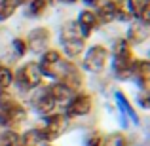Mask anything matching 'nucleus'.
<instances>
[{
  "label": "nucleus",
  "instance_id": "21",
  "mask_svg": "<svg viewBox=\"0 0 150 146\" xmlns=\"http://www.w3.org/2000/svg\"><path fill=\"white\" fill-rule=\"evenodd\" d=\"M103 146H129V142L122 133H112L110 137H106V140L103 142Z\"/></svg>",
  "mask_w": 150,
  "mask_h": 146
},
{
  "label": "nucleus",
  "instance_id": "6",
  "mask_svg": "<svg viewBox=\"0 0 150 146\" xmlns=\"http://www.w3.org/2000/svg\"><path fill=\"white\" fill-rule=\"evenodd\" d=\"M63 129H65V116H61V114H51V116L46 118L44 127L36 129V133H38V137H40V140H53L63 133Z\"/></svg>",
  "mask_w": 150,
  "mask_h": 146
},
{
  "label": "nucleus",
  "instance_id": "18",
  "mask_svg": "<svg viewBox=\"0 0 150 146\" xmlns=\"http://www.w3.org/2000/svg\"><path fill=\"white\" fill-rule=\"evenodd\" d=\"M148 36V27L146 25H141V27H131L129 29V40L135 42V44H141V42H144Z\"/></svg>",
  "mask_w": 150,
  "mask_h": 146
},
{
  "label": "nucleus",
  "instance_id": "8",
  "mask_svg": "<svg viewBox=\"0 0 150 146\" xmlns=\"http://www.w3.org/2000/svg\"><path fill=\"white\" fill-rule=\"evenodd\" d=\"M91 110V97L89 95H76L67 104V116H86Z\"/></svg>",
  "mask_w": 150,
  "mask_h": 146
},
{
  "label": "nucleus",
  "instance_id": "7",
  "mask_svg": "<svg viewBox=\"0 0 150 146\" xmlns=\"http://www.w3.org/2000/svg\"><path fill=\"white\" fill-rule=\"evenodd\" d=\"M106 57H108V53L103 46H93L84 59V66L91 72H101L106 65Z\"/></svg>",
  "mask_w": 150,
  "mask_h": 146
},
{
  "label": "nucleus",
  "instance_id": "9",
  "mask_svg": "<svg viewBox=\"0 0 150 146\" xmlns=\"http://www.w3.org/2000/svg\"><path fill=\"white\" fill-rule=\"evenodd\" d=\"M48 40H50V32L48 29H34L33 32L29 34V48L36 53H42L48 46Z\"/></svg>",
  "mask_w": 150,
  "mask_h": 146
},
{
  "label": "nucleus",
  "instance_id": "26",
  "mask_svg": "<svg viewBox=\"0 0 150 146\" xmlns=\"http://www.w3.org/2000/svg\"><path fill=\"white\" fill-rule=\"evenodd\" d=\"M86 4H97V0H84Z\"/></svg>",
  "mask_w": 150,
  "mask_h": 146
},
{
  "label": "nucleus",
  "instance_id": "23",
  "mask_svg": "<svg viewBox=\"0 0 150 146\" xmlns=\"http://www.w3.org/2000/svg\"><path fill=\"white\" fill-rule=\"evenodd\" d=\"M116 99H118V102H120V108H124V110H125V114H127L131 120H135V121H137V116H135V112H133L131 104L127 102V99L122 95V93H116Z\"/></svg>",
  "mask_w": 150,
  "mask_h": 146
},
{
  "label": "nucleus",
  "instance_id": "15",
  "mask_svg": "<svg viewBox=\"0 0 150 146\" xmlns=\"http://www.w3.org/2000/svg\"><path fill=\"white\" fill-rule=\"evenodd\" d=\"M133 74L137 76V80H139L141 87L146 91L148 89V74H150V66L146 61H139L135 63V66H133Z\"/></svg>",
  "mask_w": 150,
  "mask_h": 146
},
{
  "label": "nucleus",
  "instance_id": "22",
  "mask_svg": "<svg viewBox=\"0 0 150 146\" xmlns=\"http://www.w3.org/2000/svg\"><path fill=\"white\" fill-rule=\"evenodd\" d=\"M11 80H13V76H11L10 68H6V66L0 65V91H4V89L11 84Z\"/></svg>",
  "mask_w": 150,
  "mask_h": 146
},
{
  "label": "nucleus",
  "instance_id": "20",
  "mask_svg": "<svg viewBox=\"0 0 150 146\" xmlns=\"http://www.w3.org/2000/svg\"><path fill=\"white\" fill-rule=\"evenodd\" d=\"M0 146H21V137L15 131H6L0 137Z\"/></svg>",
  "mask_w": 150,
  "mask_h": 146
},
{
  "label": "nucleus",
  "instance_id": "10",
  "mask_svg": "<svg viewBox=\"0 0 150 146\" xmlns=\"http://www.w3.org/2000/svg\"><path fill=\"white\" fill-rule=\"evenodd\" d=\"M95 17H97V21H103V23L114 21V19L118 17V15H116V4H114V0H103V2H99L97 11H95Z\"/></svg>",
  "mask_w": 150,
  "mask_h": 146
},
{
  "label": "nucleus",
  "instance_id": "3",
  "mask_svg": "<svg viewBox=\"0 0 150 146\" xmlns=\"http://www.w3.org/2000/svg\"><path fill=\"white\" fill-rule=\"evenodd\" d=\"M61 44L65 48L69 57H76L82 49H84V36H82L80 29L74 21H69L63 25L61 29Z\"/></svg>",
  "mask_w": 150,
  "mask_h": 146
},
{
  "label": "nucleus",
  "instance_id": "25",
  "mask_svg": "<svg viewBox=\"0 0 150 146\" xmlns=\"http://www.w3.org/2000/svg\"><path fill=\"white\" fill-rule=\"evenodd\" d=\"M88 146H101V137L93 135L91 139H88Z\"/></svg>",
  "mask_w": 150,
  "mask_h": 146
},
{
  "label": "nucleus",
  "instance_id": "1",
  "mask_svg": "<svg viewBox=\"0 0 150 146\" xmlns=\"http://www.w3.org/2000/svg\"><path fill=\"white\" fill-rule=\"evenodd\" d=\"M38 66H40L42 74L57 78V80H61V84H65L67 87H70V89L78 87L80 82H82V76H80V72H78V68L72 63L65 61L57 51H48V53L42 57V63Z\"/></svg>",
  "mask_w": 150,
  "mask_h": 146
},
{
  "label": "nucleus",
  "instance_id": "4",
  "mask_svg": "<svg viewBox=\"0 0 150 146\" xmlns=\"http://www.w3.org/2000/svg\"><path fill=\"white\" fill-rule=\"evenodd\" d=\"M25 120V110L19 102H15L10 95L0 91V121L4 125H17Z\"/></svg>",
  "mask_w": 150,
  "mask_h": 146
},
{
  "label": "nucleus",
  "instance_id": "5",
  "mask_svg": "<svg viewBox=\"0 0 150 146\" xmlns=\"http://www.w3.org/2000/svg\"><path fill=\"white\" fill-rule=\"evenodd\" d=\"M15 80H17L19 87L25 89V91L36 87V85L40 84V80H42L40 66H38L36 63H27V65H23L21 68L17 70V76H15Z\"/></svg>",
  "mask_w": 150,
  "mask_h": 146
},
{
  "label": "nucleus",
  "instance_id": "28",
  "mask_svg": "<svg viewBox=\"0 0 150 146\" xmlns=\"http://www.w3.org/2000/svg\"><path fill=\"white\" fill-rule=\"evenodd\" d=\"M46 2H48V0H46Z\"/></svg>",
  "mask_w": 150,
  "mask_h": 146
},
{
  "label": "nucleus",
  "instance_id": "2",
  "mask_svg": "<svg viewBox=\"0 0 150 146\" xmlns=\"http://www.w3.org/2000/svg\"><path fill=\"white\" fill-rule=\"evenodd\" d=\"M133 55L125 40H118L114 46V72L118 78H129L133 74Z\"/></svg>",
  "mask_w": 150,
  "mask_h": 146
},
{
  "label": "nucleus",
  "instance_id": "17",
  "mask_svg": "<svg viewBox=\"0 0 150 146\" xmlns=\"http://www.w3.org/2000/svg\"><path fill=\"white\" fill-rule=\"evenodd\" d=\"M23 0H0V21H6L8 17H11V13H15Z\"/></svg>",
  "mask_w": 150,
  "mask_h": 146
},
{
  "label": "nucleus",
  "instance_id": "12",
  "mask_svg": "<svg viewBox=\"0 0 150 146\" xmlns=\"http://www.w3.org/2000/svg\"><path fill=\"white\" fill-rule=\"evenodd\" d=\"M55 104L57 102L53 101V97H51V93H50V89H44V91L40 93V95L36 97V101H34V106H36V110L40 114H50L51 110L55 108Z\"/></svg>",
  "mask_w": 150,
  "mask_h": 146
},
{
  "label": "nucleus",
  "instance_id": "13",
  "mask_svg": "<svg viewBox=\"0 0 150 146\" xmlns=\"http://www.w3.org/2000/svg\"><path fill=\"white\" fill-rule=\"evenodd\" d=\"M133 17L148 27L150 19V0H133Z\"/></svg>",
  "mask_w": 150,
  "mask_h": 146
},
{
  "label": "nucleus",
  "instance_id": "19",
  "mask_svg": "<svg viewBox=\"0 0 150 146\" xmlns=\"http://www.w3.org/2000/svg\"><path fill=\"white\" fill-rule=\"evenodd\" d=\"M46 0H25L27 15H40L46 10Z\"/></svg>",
  "mask_w": 150,
  "mask_h": 146
},
{
  "label": "nucleus",
  "instance_id": "24",
  "mask_svg": "<svg viewBox=\"0 0 150 146\" xmlns=\"http://www.w3.org/2000/svg\"><path fill=\"white\" fill-rule=\"evenodd\" d=\"M13 46H15V49H17V53H19V55L25 53V42H23V40H19V38H17V40L13 42Z\"/></svg>",
  "mask_w": 150,
  "mask_h": 146
},
{
  "label": "nucleus",
  "instance_id": "27",
  "mask_svg": "<svg viewBox=\"0 0 150 146\" xmlns=\"http://www.w3.org/2000/svg\"><path fill=\"white\" fill-rule=\"evenodd\" d=\"M65 2H76V0H65Z\"/></svg>",
  "mask_w": 150,
  "mask_h": 146
},
{
  "label": "nucleus",
  "instance_id": "14",
  "mask_svg": "<svg viewBox=\"0 0 150 146\" xmlns=\"http://www.w3.org/2000/svg\"><path fill=\"white\" fill-rule=\"evenodd\" d=\"M50 89V93H51V97H53V101L55 102H67V101H70V95H72V89L70 87H67L65 84H55V85H51V87H48Z\"/></svg>",
  "mask_w": 150,
  "mask_h": 146
},
{
  "label": "nucleus",
  "instance_id": "16",
  "mask_svg": "<svg viewBox=\"0 0 150 146\" xmlns=\"http://www.w3.org/2000/svg\"><path fill=\"white\" fill-rule=\"evenodd\" d=\"M116 4V15L122 21H129L133 17V0H118Z\"/></svg>",
  "mask_w": 150,
  "mask_h": 146
},
{
  "label": "nucleus",
  "instance_id": "11",
  "mask_svg": "<svg viewBox=\"0 0 150 146\" xmlns=\"http://www.w3.org/2000/svg\"><path fill=\"white\" fill-rule=\"evenodd\" d=\"M97 17H95V13H93V11H82L80 13V17H78V29H80V32H82V36H89V34L93 32V30H95V27H97Z\"/></svg>",
  "mask_w": 150,
  "mask_h": 146
}]
</instances>
